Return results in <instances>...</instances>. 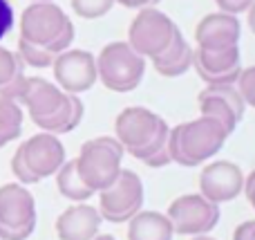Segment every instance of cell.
<instances>
[{"mask_svg": "<svg viewBox=\"0 0 255 240\" xmlns=\"http://www.w3.org/2000/svg\"><path fill=\"white\" fill-rule=\"evenodd\" d=\"M36 229V200L20 182L0 187V240H27Z\"/></svg>", "mask_w": 255, "mask_h": 240, "instance_id": "ba28073f", "label": "cell"}, {"mask_svg": "<svg viewBox=\"0 0 255 240\" xmlns=\"http://www.w3.org/2000/svg\"><path fill=\"white\" fill-rule=\"evenodd\" d=\"M128 240H172L175 229L161 211H143L128 220Z\"/></svg>", "mask_w": 255, "mask_h": 240, "instance_id": "ac0fdd59", "label": "cell"}, {"mask_svg": "<svg viewBox=\"0 0 255 240\" xmlns=\"http://www.w3.org/2000/svg\"><path fill=\"white\" fill-rule=\"evenodd\" d=\"M18 56H20L22 65H29V67H52L54 58L56 54L47 52V49L38 47V45H31L27 40L18 38Z\"/></svg>", "mask_w": 255, "mask_h": 240, "instance_id": "cb8c5ba5", "label": "cell"}, {"mask_svg": "<svg viewBox=\"0 0 255 240\" xmlns=\"http://www.w3.org/2000/svg\"><path fill=\"white\" fill-rule=\"evenodd\" d=\"M85 115V106L81 101L79 94H67L65 106L52 117V119H45L38 124V128L43 133H52V135H67L74 128H79V124L83 121Z\"/></svg>", "mask_w": 255, "mask_h": 240, "instance_id": "44dd1931", "label": "cell"}, {"mask_svg": "<svg viewBox=\"0 0 255 240\" xmlns=\"http://www.w3.org/2000/svg\"><path fill=\"white\" fill-rule=\"evenodd\" d=\"M13 22H16V16H13V7L9 0H0V40L13 29Z\"/></svg>", "mask_w": 255, "mask_h": 240, "instance_id": "4316f807", "label": "cell"}, {"mask_svg": "<svg viewBox=\"0 0 255 240\" xmlns=\"http://www.w3.org/2000/svg\"><path fill=\"white\" fill-rule=\"evenodd\" d=\"M115 133L126 153L143 162L150 169H163L172 164L168 151L170 126L143 106H130L117 115Z\"/></svg>", "mask_w": 255, "mask_h": 240, "instance_id": "6da1fadb", "label": "cell"}, {"mask_svg": "<svg viewBox=\"0 0 255 240\" xmlns=\"http://www.w3.org/2000/svg\"><path fill=\"white\" fill-rule=\"evenodd\" d=\"M233 240H255V220L238 225L233 232Z\"/></svg>", "mask_w": 255, "mask_h": 240, "instance_id": "f1b7e54d", "label": "cell"}, {"mask_svg": "<svg viewBox=\"0 0 255 240\" xmlns=\"http://www.w3.org/2000/svg\"><path fill=\"white\" fill-rule=\"evenodd\" d=\"M181 36L179 27L157 7L139 9L128 29V45L143 58H157Z\"/></svg>", "mask_w": 255, "mask_h": 240, "instance_id": "52a82bcc", "label": "cell"}, {"mask_svg": "<svg viewBox=\"0 0 255 240\" xmlns=\"http://www.w3.org/2000/svg\"><path fill=\"white\" fill-rule=\"evenodd\" d=\"M56 85L67 94H83L99 81L97 56L88 49H65L52 63Z\"/></svg>", "mask_w": 255, "mask_h": 240, "instance_id": "7c38bea8", "label": "cell"}, {"mask_svg": "<svg viewBox=\"0 0 255 240\" xmlns=\"http://www.w3.org/2000/svg\"><path fill=\"white\" fill-rule=\"evenodd\" d=\"M152 67L161 76H181L193 67V47L186 43L184 36L175 40L161 56L152 58Z\"/></svg>", "mask_w": 255, "mask_h": 240, "instance_id": "ffe728a7", "label": "cell"}, {"mask_svg": "<svg viewBox=\"0 0 255 240\" xmlns=\"http://www.w3.org/2000/svg\"><path fill=\"white\" fill-rule=\"evenodd\" d=\"M25 83V65L20 56L0 45V97L18 101Z\"/></svg>", "mask_w": 255, "mask_h": 240, "instance_id": "d6986e66", "label": "cell"}, {"mask_svg": "<svg viewBox=\"0 0 255 240\" xmlns=\"http://www.w3.org/2000/svg\"><path fill=\"white\" fill-rule=\"evenodd\" d=\"M56 189L63 198L72 202H88L94 196V191L88 184L81 180L79 171H76V162L74 160H65V164L56 171Z\"/></svg>", "mask_w": 255, "mask_h": 240, "instance_id": "7402d4cb", "label": "cell"}, {"mask_svg": "<svg viewBox=\"0 0 255 240\" xmlns=\"http://www.w3.org/2000/svg\"><path fill=\"white\" fill-rule=\"evenodd\" d=\"M99 81L112 92H132L145 74V58L128 45V40L108 43L97 56Z\"/></svg>", "mask_w": 255, "mask_h": 240, "instance_id": "8992f818", "label": "cell"}, {"mask_svg": "<svg viewBox=\"0 0 255 240\" xmlns=\"http://www.w3.org/2000/svg\"><path fill=\"white\" fill-rule=\"evenodd\" d=\"M143 182L130 169H121L117 180L99 193V214L112 225H124L143 209Z\"/></svg>", "mask_w": 255, "mask_h": 240, "instance_id": "9c48e42d", "label": "cell"}, {"mask_svg": "<svg viewBox=\"0 0 255 240\" xmlns=\"http://www.w3.org/2000/svg\"><path fill=\"white\" fill-rule=\"evenodd\" d=\"M175 234L179 236H206L217 227L222 218L220 205L206 200L202 193H186L170 202L166 209Z\"/></svg>", "mask_w": 255, "mask_h": 240, "instance_id": "30bf717a", "label": "cell"}, {"mask_svg": "<svg viewBox=\"0 0 255 240\" xmlns=\"http://www.w3.org/2000/svg\"><path fill=\"white\" fill-rule=\"evenodd\" d=\"M240 36H242V27L238 16L224 11L204 16L195 29L197 47H231V45H240Z\"/></svg>", "mask_w": 255, "mask_h": 240, "instance_id": "e0dca14e", "label": "cell"}, {"mask_svg": "<svg viewBox=\"0 0 255 240\" xmlns=\"http://www.w3.org/2000/svg\"><path fill=\"white\" fill-rule=\"evenodd\" d=\"M231 133L211 117L199 115L193 121H184L170 128L168 133V151L170 160L186 169L206 164L211 157L224 148Z\"/></svg>", "mask_w": 255, "mask_h": 240, "instance_id": "7a4b0ae2", "label": "cell"}, {"mask_svg": "<svg viewBox=\"0 0 255 240\" xmlns=\"http://www.w3.org/2000/svg\"><path fill=\"white\" fill-rule=\"evenodd\" d=\"M92 240H117L115 236H110V234H99L97 238H92Z\"/></svg>", "mask_w": 255, "mask_h": 240, "instance_id": "d6a6232c", "label": "cell"}, {"mask_svg": "<svg viewBox=\"0 0 255 240\" xmlns=\"http://www.w3.org/2000/svg\"><path fill=\"white\" fill-rule=\"evenodd\" d=\"M31 2H54V0H31Z\"/></svg>", "mask_w": 255, "mask_h": 240, "instance_id": "e575fe53", "label": "cell"}, {"mask_svg": "<svg viewBox=\"0 0 255 240\" xmlns=\"http://www.w3.org/2000/svg\"><path fill=\"white\" fill-rule=\"evenodd\" d=\"M242 193L247 196L249 205H251L253 211H255V169L249 175H244V191Z\"/></svg>", "mask_w": 255, "mask_h": 240, "instance_id": "f546056e", "label": "cell"}, {"mask_svg": "<svg viewBox=\"0 0 255 240\" xmlns=\"http://www.w3.org/2000/svg\"><path fill=\"white\" fill-rule=\"evenodd\" d=\"M193 70L206 85H235L242 72L240 45L231 47H195Z\"/></svg>", "mask_w": 255, "mask_h": 240, "instance_id": "8fae6325", "label": "cell"}, {"mask_svg": "<svg viewBox=\"0 0 255 240\" xmlns=\"http://www.w3.org/2000/svg\"><path fill=\"white\" fill-rule=\"evenodd\" d=\"M190 240H217V238H213V236H208L206 234V236H193Z\"/></svg>", "mask_w": 255, "mask_h": 240, "instance_id": "836d02e7", "label": "cell"}, {"mask_svg": "<svg viewBox=\"0 0 255 240\" xmlns=\"http://www.w3.org/2000/svg\"><path fill=\"white\" fill-rule=\"evenodd\" d=\"M235 88L240 90L244 103L255 108V65L244 67V70L240 72V79H238V83H235Z\"/></svg>", "mask_w": 255, "mask_h": 240, "instance_id": "484cf974", "label": "cell"}, {"mask_svg": "<svg viewBox=\"0 0 255 240\" xmlns=\"http://www.w3.org/2000/svg\"><path fill=\"white\" fill-rule=\"evenodd\" d=\"M67 92H63L56 83L43 79V76H25L18 103L27 108L29 119L36 126L45 119H52L63 106H65Z\"/></svg>", "mask_w": 255, "mask_h": 240, "instance_id": "9a60e30c", "label": "cell"}, {"mask_svg": "<svg viewBox=\"0 0 255 240\" xmlns=\"http://www.w3.org/2000/svg\"><path fill=\"white\" fill-rule=\"evenodd\" d=\"M101 225L103 218L97 207L74 202L56 218V236L58 240H92L99 236Z\"/></svg>", "mask_w": 255, "mask_h": 240, "instance_id": "2e32d148", "label": "cell"}, {"mask_svg": "<svg viewBox=\"0 0 255 240\" xmlns=\"http://www.w3.org/2000/svg\"><path fill=\"white\" fill-rule=\"evenodd\" d=\"M249 27H251V31L255 34V0L251 7H249Z\"/></svg>", "mask_w": 255, "mask_h": 240, "instance_id": "1f68e13d", "label": "cell"}, {"mask_svg": "<svg viewBox=\"0 0 255 240\" xmlns=\"http://www.w3.org/2000/svg\"><path fill=\"white\" fill-rule=\"evenodd\" d=\"M65 146L52 133H36L34 137L25 139L16 148L11 157V173L25 187L38 184L40 180L56 175V171L65 164Z\"/></svg>", "mask_w": 255, "mask_h": 240, "instance_id": "277c9868", "label": "cell"}, {"mask_svg": "<svg viewBox=\"0 0 255 240\" xmlns=\"http://www.w3.org/2000/svg\"><path fill=\"white\" fill-rule=\"evenodd\" d=\"M124 146L117 137H94L81 146L79 157H74L76 171L81 180L92 189L94 193H101L117 180L121 173V162H124Z\"/></svg>", "mask_w": 255, "mask_h": 240, "instance_id": "5b68a950", "label": "cell"}, {"mask_svg": "<svg viewBox=\"0 0 255 240\" xmlns=\"http://www.w3.org/2000/svg\"><path fill=\"white\" fill-rule=\"evenodd\" d=\"M115 2L124 4L128 9H145V7H157L161 0H115Z\"/></svg>", "mask_w": 255, "mask_h": 240, "instance_id": "4dcf8cb0", "label": "cell"}, {"mask_svg": "<svg viewBox=\"0 0 255 240\" xmlns=\"http://www.w3.org/2000/svg\"><path fill=\"white\" fill-rule=\"evenodd\" d=\"M244 191V173L235 162L215 160L208 162L199 173V193L215 205H224Z\"/></svg>", "mask_w": 255, "mask_h": 240, "instance_id": "5bb4252c", "label": "cell"}, {"mask_svg": "<svg viewBox=\"0 0 255 240\" xmlns=\"http://www.w3.org/2000/svg\"><path fill=\"white\" fill-rule=\"evenodd\" d=\"M20 38L58 56L70 49L74 40V25L58 4L31 2L20 13Z\"/></svg>", "mask_w": 255, "mask_h": 240, "instance_id": "3957f363", "label": "cell"}, {"mask_svg": "<svg viewBox=\"0 0 255 240\" xmlns=\"http://www.w3.org/2000/svg\"><path fill=\"white\" fill-rule=\"evenodd\" d=\"M22 133V106L13 99L0 97V148L18 139Z\"/></svg>", "mask_w": 255, "mask_h": 240, "instance_id": "603a6c76", "label": "cell"}, {"mask_svg": "<svg viewBox=\"0 0 255 240\" xmlns=\"http://www.w3.org/2000/svg\"><path fill=\"white\" fill-rule=\"evenodd\" d=\"M220 11L224 13H242V11H249V7L253 4V0H215Z\"/></svg>", "mask_w": 255, "mask_h": 240, "instance_id": "83f0119b", "label": "cell"}, {"mask_svg": "<svg viewBox=\"0 0 255 240\" xmlns=\"http://www.w3.org/2000/svg\"><path fill=\"white\" fill-rule=\"evenodd\" d=\"M70 2H72V9H74L76 16L85 18V20L103 18L115 7V0H70Z\"/></svg>", "mask_w": 255, "mask_h": 240, "instance_id": "d4e9b609", "label": "cell"}, {"mask_svg": "<svg viewBox=\"0 0 255 240\" xmlns=\"http://www.w3.org/2000/svg\"><path fill=\"white\" fill-rule=\"evenodd\" d=\"M197 106L199 115L220 121L229 133L238 128L247 112V103L235 85H206L197 94Z\"/></svg>", "mask_w": 255, "mask_h": 240, "instance_id": "4fadbf2b", "label": "cell"}]
</instances>
